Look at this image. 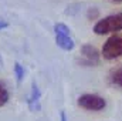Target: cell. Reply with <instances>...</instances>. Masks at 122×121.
I'll list each match as a JSON object with an SVG mask.
<instances>
[{
  "mask_svg": "<svg viewBox=\"0 0 122 121\" xmlns=\"http://www.w3.org/2000/svg\"><path fill=\"white\" fill-rule=\"evenodd\" d=\"M60 121H68V120H67V114H65V111H64V110L60 113Z\"/></svg>",
  "mask_w": 122,
  "mask_h": 121,
  "instance_id": "cell-11",
  "label": "cell"
},
{
  "mask_svg": "<svg viewBox=\"0 0 122 121\" xmlns=\"http://www.w3.org/2000/svg\"><path fill=\"white\" fill-rule=\"evenodd\" d=\"M54 36H56V44L62 50L71 51L75 47V43L71 37V29L67 24L56 23L54 24Z\"/></svg>",
  "mask_w": 122,
  "mask_h": 121,
  "instance_id": "cell-2",
  "label": "cell"
},
{
  "mask_svg": "<svg viewBox=\"0 0 122 121\" xmlns=\"http://www.w3.org/2000/svg\"><path fill=\"white\" fill-rule=\"evenodd\" d=\"M108 80H109V83H111L112 86L122 88V66L111 70V73H109V76H108Z\"/></svg>",
  "mask_w": 122,
  "mask_h": 121,
  "instance_id": "cell-7",
  "label": "cell"
},
{
  "mask_svg": "<svg viewBox=\"0 0 122 121\" xmlns=\"http://www.w3.org/2000/svg\"><path fill=\"white\" fill-rule=\"evenodd\" d=\"M7 27H9V22H6V20L0 19V30H3V29H7Z\"/></svg>",
  "mask_w": 122,
  "mask_h": 121,
  "instance_id": "cell-10",
  "label": "cell"
},
{
  "mask_svg": "<svg viewBox=\"0 0 122 121\" xmlns=\"http://www.w3.org/2000/svg\"><path fill=\"white\" fill-rule=\"evenodd\" d=\"M101 54L107 60H115V59L122 57V36H112V37H109L104 43Z\"/></svg>",
  "mask_w": 122,
  "mask_h": 121,
  "instance_id": "cell-4",
  "label": "cell"
},
{
  "mask_svg": "<svg viewBox=\"0 0 122 121\" xmlns=\"http://www.w3.org/2000/svg\"><path fill=\"white\" fill-rule=\"evenodd\" d=\"M81 63L85 66H95L99 63V53L92 44H84L81 47Z\"/></svg>",
  "mask_w": 122,
  "mask_h": 121,
  "instance_id": "cell-5",
  "label": "cell"
},
{
  "mask_svg": "<svg viewBox=\"0 0 122 121\" xmlns=\"http://www.w3.org/2000/svg\"><path fill=\"white\" fill-rule=\"evenodd\" d=\"M9 98H10V93H9V90L0 83V107L6 105L7 101H9Z\"/></svg>",
  "mask_w": 122,
  "mask_h": 121,
  "instance_id": "cell-8",
  "label": "cell"
},
{
  "mask_svg": "<svg viewBox=\"0 0 122 121\" xmlns=\"http://www.w3.org/2000/svg\"><path fill=\"white\" fill-rule=\"evenodd\" d=\"M14 76H16V78H17L19 83H21L23 78H24V67L19 61L14 63Z\"/></svg>",
  "mask_w": 122,
  "mask_h": 121,
  "instance_id": "cell-9",
  "label": "cell"
},
{
  "mask_svg": "<svg viewBox=\"0 0 122 121\" xmlns=\"http://www.w3.org/2000/svg\"><path fill=\"white\" fill-rule=\"evenodd\" d=\"M94 33L98 36H104V34H109V33H115V31L122 30V11L121 13H115L111 16H107L101 20H98L94 24Z\"/></svg>",
  "mask_w": 122,
  "mask_h": 121,
  "instance_id": "cell-1",
  "label": "cell"
},
{
  "mask_svg": "<svg viewBox=\"0 0 122 121\" xmlns=\"http://www.w3.org/2000/svg\"><path fill=\"white\" fill-rule=\"evenodd\" d=\"M112 1H117V3H121L122 0H112Z\"/></svg>",
  "mask_w": 122,
  "mask_h": 121,
  "instance_id": "cell-13",
  "label": "cell"
},
{
  "mask_svg": "<svg viewBox=\"0 0 122 121\" xmlns=\"http://www.w3.org/2000/svg\"><path fill=\"white\" fill-rule=\"evenodd\" d=\"M3 66V59H1V56H0V67Z\"/></svg>",
  "mask_w": 122,
  "mask_h": 121,
  "instance_id": "cell-12",
  "label": "cell"
},
{
  "mask_svg": "<svg viewBox=\"0 0 122 121\" xmlns=\"http://www.w3.org/2000/svg\"><path fill=\"white\" fill-rule=\"evenodd\" d=\"M40 98H41V91L38 88L37 83L33 81L31 83V91L29 94V97H27V105H29L30 111L36 113V111L40 110Z\"/></svg>",
  "mask_w": 122,
  "mask_h": 121,
  "instance_id": "cell-6",
  "label": "cell"
},
{
  "mask_svg": "<svg viewBox=\"0 0 122 121\" xmlns=\"http://www.w3.org/2000/svg\"><path fill=\"white\" fill-rule=\"evenodd\" d=\"M77 104L84 108V110H88V111H101L107 107V100L98 94H82L78 97L77 100Z\"/></svg>",
  "mask_w": 122,
  "mask_h": 121,
  "instance_id": "cell-3",
  "label": "cell"
}]
</instances>
